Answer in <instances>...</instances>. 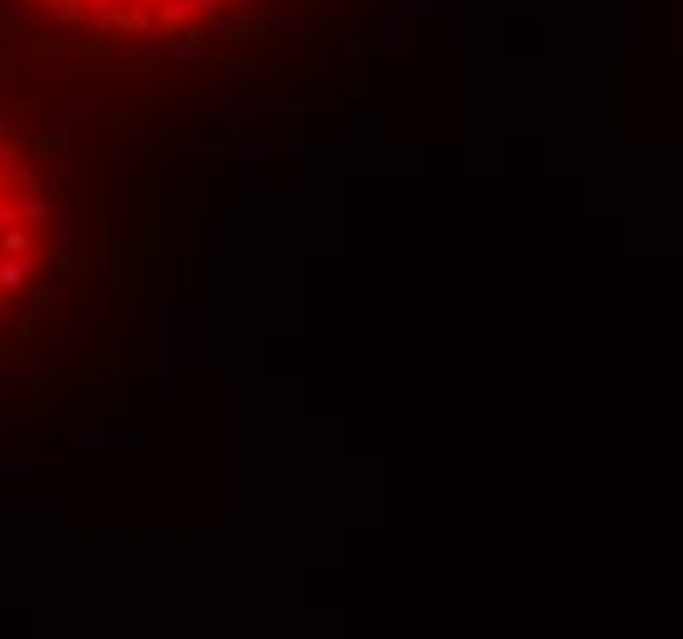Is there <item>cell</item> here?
I'll use <instances>...</instances> for the list:
<instances>
[{
	"label": "cell",
	"mask_w": 683,
	"mask_h": 639,
	"mask_svg": "<svg viewBox=\"0 0 683 639\" xmlns=\"http://www.w3.org/2000/svg\"><path fill=\"white\" fill-rule=\"evenodd\" d=\"M143 64H148V69H163L172 79H182V74H207V69H212V55H207V45H202L197 35H172L163 45H148V50H143Z\"/></svg>",
	"instance_id": "obj_1"
},
{
	"label": "cell",
	"mask_w": 683,
	"mask_h": 639,
	"mask_svg": "<svg viewBox=\"0 0 683 639\" xmlns=\"http://www.w3.org/2000/svg\"><path fill=\"white\" fill-rule=\"evenodd\" d=\"M202 35H207V45H217V50H241L246 45V20H241V10H212L207 20H202Z\"/></svg>",
	"instance_id": "obj_2"
},
{
	"label": "cell",
	"mask_w": 683,
	"mask_h": 639,
	"mask_svg": "<svg viewBox=\"0 0 683 639\" xmlns=\"http://www.w3.org/2000/svg\"><path fill=\"white\" fill-rule=\"evenodd\" d=\"M153 30V5H143V0H123L118 5V35H148Z\"/></svg>",
	"instance_id": "obj_3"
},
{
	"label": "cell",
	"mask_w": 683,
	"mask_h": 639,
	"mask_svg": "<svg viewBox=\"0 0 683 639\" xmlns=\"http://www.w3.org/2000/svg\"><path fill=\"white\" fill-rule=\"evenodd\" d=\"M30 30H35V15L20 10L15 0H0V40H20V35H30Z\"/></svg>",
	"instance_id": "obj_4"
},
{
	"label": "cell",
	"mask_w": 683,
	"mask_h": 639,
	"mask_svg": "<svg viewBox=\"0 0 683 639\" xmlns=\"http://www.w3.org/2000/svg\"><path fill=\"white\" fill-rule=\"evenodd\" d=\"M40 5H45V15L59 20V25H74V30L84 25V0H40Z\"/></svg>",
	"instance_id": "obj_5"
},
{
	"label": "cell",
	"mask_w": 683,
	"mask_h": 639,
	"mask_svg": "<svg viewBox=\"0 0 683 639\" xmlns=\"http://www.w3.org/2000/svg\"><path fill=\"white\" fill-rule=\"evenodd\" d=\"M212 69H217V79H222L227 89H236V84H246V79H251V64H246L241 55H227L222 64H212Z\"/></svg>",
	"instance_id": "obj_6"
},
{
	"label": "cell",
	"mask_w": 683,
	"mask_h": 639,
	"mask_svg": "<svg viewBox=\"0 0 683 639\" xmlns=\"http://www.w3.org/2000/svg\"><path fill=\"white\" fill-rule=\"evenodd\" d=\"M187 118H192V123H217V99H192V104H187Z\"/></svg>",
	"instance_id": "obj_7"
},
{
	"label": "cell",
	"mask_w": 683,
	"mask_h": 639,
	"mask_svg": "<svg viewBox=\"0 0 683 639\" xmlns=\"http://www.w3.org/2000/svg\"><path fill=\"white\" fill-rule=\"evenodd\" d=\"M114 59H118V64H138V59H143V55H138L133 45H118V50H114Z\"/></svg>",
	"instance_id": "obj_8"
},
{
	"label": "cell",
	"mask_w": 683,
	"mask_h": 639,
	"mask_svg": "<svg viewBox=\"0 0 683 639\" xmlns=\"http://www.w3.org/2000/svg\"><path fill=\"white\" fill-rule=\"evenodd\" d=\"M114 5H123V0H84V10H114Z\"/></svg>",
	"instance_id": "obj_9"
},
{
	"label": "cell",
	"mask_w": 683,
	"mask_h": 639,
	"mask_svg": "<svg viewBox=\"0 0 683 639\" xmlns=\"http://www.w3.org/2000/svg\"><path fill=\"white\" fill-rule=\"evenodd\" d=\"M241 5H246V0H222V10H241Z\"/></svg>",
	"instance_id": "obj_10"
},
{
	"label": "cell",
	"mask_w": 683,
	"mask_h": 639,
	"mask_svg": "<svg viewBox=\"0 0 683 639\" xmlns=\"http://www.w3.org/2000/svg\"><path fill=\"white\" fill-rule=\"evenodd\" d=\"M143 5H158V0H143Z\"/></svg>",
	"instance_id": "obj_11"
}]
</instances>
